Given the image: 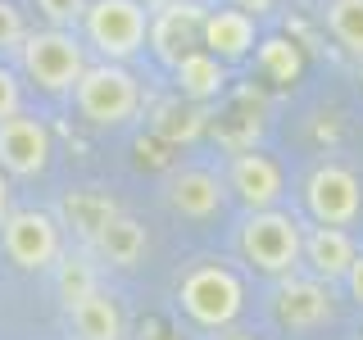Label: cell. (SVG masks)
Segmentation results:
<instances>
[{
    "label": "cell",
    "mask_w": 363,
    "mask_h": 340,
    "mask_svg": "<svg viewBox=\"0 0 363 340\" xmlns=\"http://www.w3.org/2000/svg\"><path fill=\"white\" fill-rule=\"evenodd\" d=\"M177 300H182V309H186V317L196 327H204V332H223V327L236 322L245 290H241V277H236L232 268L200 264V268H191L186 277H182Z\"/></svg>",
    "instance_id": "2"
},
{
    "label": "cell",
    "mask_w": 363,
    "mask_h": 340,
    "mask_svg": "<svg viewBox=\"0 0 363 340\" xmlns=\"http://www.w3.org/2000/svg\"><path fill=\"white\" fill-rule=\"evenodd\" d=\"M204 14L209 9L196 5V0H168V5H159L150 18V45H155L159 60L177 64L182 55L200 50L204 45Z\"/></svg>",
    "instance_id": "8"
},
{
    "label": "cell",
    "mask_w": 363,
    "mask_h": 340,
    "mask_svg": "<svg viewBox=\"0 0 363 340\" xmlns=\"http://www.w3.org/2000/svg\"><path fill=\"white\" fill-rule=\"evenodd\" d=\"M204 50L218 60H241L255 50V14L245 9H209L204 14Z\"/></svg>",
    "instance_id": "12"
},
{
    "label": "cell",
    "mask_w": 363,
    "mask_h": 340,
    "mask_svg": "<svg viewBox=\"0 0 363 340\" xmlns=\"http://www.w3.org/2000/svg\"><path fill=\"white\" fill-rule=\"evenodd\" d=\"M141 5H145V9H159V5H168V0H141Z\"/></svg>",
    "instance_id": "29"
},
{
    "label": "cell",
    "mask_w": 363,
    "mask_h": 340,
    "mask_svg": "<svg viewBox=\"0 0 363 340\" xmlns=\"http://www.w3.org/2000/svg\"><path fill=\"white\" fill-rule=\"evenodd\" d=\"M304 209H309L313 222L323 227H350L363 209V191L359 177L340 164H323L313 168L309 181H304Z\"/></svg>",
    "instance_id": "7"
},
{
    "label": "cell",
    "mask_w": 363,
    "mask_h": 340,
    "mask_svg": "<svg viewBox=\"0 0 363 340\" xmlns=\"http://www.w3.org/2000/svg\"><path fill=\"white\" fill-rule=\"evenodd\" d=\"M91 245H96V254L105 259V264L136 268V264H141V254H145V227L136 222V218H128V213H118V218H113Z\"/></svg>",
    "instance_id": "18"
},
{
    "label": "cell",
    "mask_w": 363,
    "mask_h": 340,
    "mask_svg": "<svg viewBox=\"0 0 363 340\" xmlns=\"http://www.w3.org/2000/svg\"><path fill=\"white\" fill-rule=\"evenodd\" d=\"M60 218H64V227H73V236L96 241V236L118 218V204H113V196H105V191L82 186V191H68V196H64Z\"/></svg>",
    "instance_id": "14"
},
{
    "label": "cell",
    "mask_w": 363,
    "mask_h": 340,
    "mask_svg": "<svg viewBox=\"0 0 363 340\" xmlns=\"http://www.w3.org/2000/svg\"><path fill=\"white\" fill-rule=\"evenodd\" d=\"M236 9H245V14H268L272 9V0H232Z\"/></svg>",
    "instance_id": "27"
},
{
    "label": "cell",
    "mask_w": 363,
    "mask_h": 340,
    "mask_svg": "<svg viewBox=\"0 0 363 340\" xmlns=\"http://www.w3.org/2000/svg\"><path fill=\"white\" fill-rule=\"evenodd\" d=\"M9 113H18V82H14L9 68H0V123H5Z\"/></svg>",
    "instance_id": "25"
},
{
    "label": "cell",
    "mask_w": 363,
    "mask_h": 340,
    "mask_svg": "<svg viewBox=\"0 0 363 340\" xmlns=\"http://www.w3.org/2000/svg\"><path fill=\"white\" fill-rule=\"evenodd\" d=\"M227 181H232V191L250 204V209H272L277 196H281V168L272 164L268 154H255V150H241L232 159Z\"/></svg>",
    "instance_id": "11"
},
{
    "label": "cell",
    "mask_w": 363,
    "mask_h": 340,
    "mask_svg": "<svg viewBox=\"0 0 363 340\" xmlns=\"http://www.w3.org/2000/svg\"><path fill=\"white\" fill-rule=\"evenodd\" d=\"M345 281H350V295H354V304L363 309V254H354V264H350Z\"/></svg>",
    "instance_id": "26"
},
{
    "label": "cell",
    "mask_w": 363,
    "mask_h": 340,
    "mask_svg": "<svg viewBox=\"0 0 363 340\" xmlns=\"http://www.w3.org/2000/svg\"><path fill=\"white\" fill-rule=\"evenodd\" d=\"M304 259H309V268L323 281H336V277L350 272V264H354V241H350L345 227H323L318 222L313 232L304 236Z\"/></svg>",
    "instance_id": "15"
},
{
    "label": "cell",
    "mask_w": 363,
    "mask_h": 340,
    "mask_svg": "<svg viewBox=\"0 0 363 340\" xmlns=\"http://www.w3.org/2000/svg\"><path fill=\"white\" fill-rule=\"evenodd\" d=\"M173 68H177V86H182L186 100H213V96H223V86H227L223 60L213 50H204V45L191 50V55H182Z\"/></svg>",
    "instance_id": "17"
},
{
    "label": "cell",
    "mask_w": 363,
    "mask_h": 340,
    "mask_svg": "<svg viewBox=\"0 0 363 340\" xmlns=\"http://www.w3.org/2000/svg\"><path fill=\"white\" fill-rule=\"evenodd\" d=\"M168 204L182 213V218H213V213L223 209V186L213 173H204V168H186V173H177L168 181Z\"/></svg>",
    "instance_id": "13"
},
{
    "label": "cell",
    "mask_w": 363,
    "mask_h": 340,
    "mask_svg": "<svg viewBox=\"0 0 363 340\" xmlns=\"http://www.w3.org/2000/svg\"><path fill=\"white\" fill-rule=\"evenodd\" d=\"M241 254H245V264H255L259 272H272V277L291 272L304 254L300 222L277 209H255L241 227Z\"/></svg>",
    "instance_id": "4"
},
{
    "label": "cell",
    "mask_w": 363,
    "mask_h": 340,
    "mask_svg": "<svg viewBox=\"0 0 363 340\" xmlns=\"http://www.w3.org/2000/svg\"><path fill=\"white\" fill-rule=\"evenodd\" d=\"M55 281H60L64 304L82 300V295H91V290H100V286H96V268H91L82 254H68V259L60 254V264H55Z\"/></svg>",
    "instance_id": "21"
},
{
    "label": "cell",
    "mask_w": 363,
    "mask_h": 340,
    "mask_svg": "<svg viewBox=\"0 0 363 340\" xmlns=\"http://www.w3.org/2000/svg\"><path fill=\"white\" fill-rule=\"evenodd\" d=\"M50 164V128L28 113H9L0 123V168L14 177H37Z\"/></svg>",
    "instance_id": "9"
},
{
    "label": "cell",
    "mask_w": 363,
    "mask_h": 340,
    "mask_svg": "<svg viewBox=\"0 0 363 340\" xmlns=\"http://www.w3.org/2000/svg\"><path fill=\"white\" fill-rule=\"evenodd\" d=\"M86 37L105 60H132L150 37V14L141 0H91L86 5Z\"/></svg>",
    "instance_id": "5"
},
{
    "label": "cell",
    "mask_w": 363,
    "mask_h": 340,
    "mask_svg": "<svg viewBox=\"0 0 363 340\" xmlns=\"http://www.w3.org/2000/svg\"><path fill=\"white\" fill-rule=\"evenodd\" d=\"M23 37H28V28H23L18 9L9 0H0V45H23Z\"/></svg>",
    "instance_id": "24"
},
{
    "label": "cell",
    "mask_w": 363,
    "mask_h": 340,
    "mask_svg": "<svg viewBox=\"0 0 363 340\" xmlns=\"http://www.w3.org/2000/svg\"><path fill=\"white\" fill-rule=\"evenodd\" d=\"M155 128L168 136V141H191L200 132V113L196 109H177V105H164L155 118Z\"/></svg>",
    "instance_id": "22"
},
{
    "label": "cell",
    "mask_w": 363,
    "mask_h": 340,
    "mask_svg": "<svg viewBox=\"0 0 363 340\" xmlns=\"http://www.w3.org/2000/svg\"><path fill=\"white\" fill-rule=\"evenodd\" d=\"M73 96H77V113L86 123H96V128H123L141 109V86H136V77L118 60L86 68L77 77Z\"/></svg>",
    "instance_id": "1"
},
{
    "label": "cell",
    "mask_w": 363,
    "mask_h": 340,
    "mask_svg": "<svg viewBox=\"0 0 363 340\" xmlns=\"http://www.w3.org/2000/svg\"><path fill=\"white\" fill-rule=\"evenodd\" d=\"M68 322L77 340H123V309L105 290H91L68 304Z\"/></svg>",
    "instance_id": "16"
},
{
    "label": "cell",
    "mask_w": 363,
    "mask_h": 340,
    "mask_svg": "<svg viewBox=\"0 0 363 340\" xmlns=\"http://www.w3.org/2000/svg\"><path fill=\"white\" fill-rule=\"evenodd\" d=\"M18 55H23V73H28L41 91H50V96L73 91L77 77L86 73L82 45H77V37H73V32H64V28L28 32L23 45H18Z\"/></svg>",
    "instance_id": "3"
},
{
    "label": "cell",
    "mask_w": 363,
    "mask_h": 340,
    "mask_svg": "<svg viewBox=\"0 0 363 340\" xmlns=\"http://www.w3.org/2000/svg\"><path fill=\"white\" fill-rule=\"evenodd\" d=\"M37 9L55 23V28H68V23H77L86 14V0H37Z\"/></svg>",
    "instance_id": "23"
},
{
    "label": "cell",
    "mask_w": 363,
    "mask_h": 340,
    "mask_svg": "<svg viewBox=\"0 0 363 340\" xmlns=\"http://www.w3.org/2000/svg\"><path fill=\"white\" fill-rule=\"evenodd\" d=\"M272 309H277V322L291 327V332H318V327H327L336 317V304H332V290L323 286V277H304V281H286V286L277 290V300H272Z\"/></svg>",
    "instance_id": "10"
},
{
    "label": "cell",
    "mask_w": 363,
    "mask_h": 340,
    "mask_svg": "<svg viewBox=\"0 0 363 340\" xmlns=\"http://www.w3.org/2000/svg\"><path fill=\"white\" fill-rule=\"evenodd\" d=\"M218 340H255V336H218Z\"/></svg>",
    "instance_id": "30"
},
{
    "label": "cell",
    "mask_w": 363,
    "mask_h": 340,
    "mask_svg": "<svg viewBox=\"0 0 363 340\" xmlns=\"http://www.w3.org/2000/svg\"><path fill=\"white\" fill-rule=\"evenodd\" d=\"M5 213H9V181L0 173V222H5Z\"/></svg>",
    "instance_id": "28"
},
{
    "label": "cell",
    "mask_w": 363,
    "mask_h": 340,
    "mask_svg": "<svg viewBox=\"0 0 363 340\" xmlns=\"http://www.w3.org/2000/svg\"><path fill=\"white\" fill-rule=\"evenodd\" d=\"M327 28L354 60H363V0H332L327 5Z\"/></svg>",
    "instance_id": "20"
},
{
    "label": "cell",
    "mask_w": 363,
    "mask_h": 340,
    "mask_svg": "<svg viewBox=\"0 0 363 340\" xmlns=\"http://www.w3.org/2000/svg\"><path fill=\"white\" fill-rule=\"evenodd\" d=\"M259 68H264L268 82L291 86V82H300V73H304V55H300V45L286 41V37H268V41H259Z\"/></svg>",
    "instance_id": "19"
},
{
    "label": "cell",
    "mask_w": 363,
    "mask_h": 340,
    "mask_svg": "<svg viewBox=\"0 0 363 340\" xmlns=\"http://www.w3.org/2000/svg\"><path fill=\"white\" fill-rule=\"evenodd\" d=\"M0 245H5L9 264L23 268V272H45V268L60 264V254H64L60 222L41 209L5 213V222H0Z\"/></svg>",
    "instance_id": "6"
}]
</instances>
